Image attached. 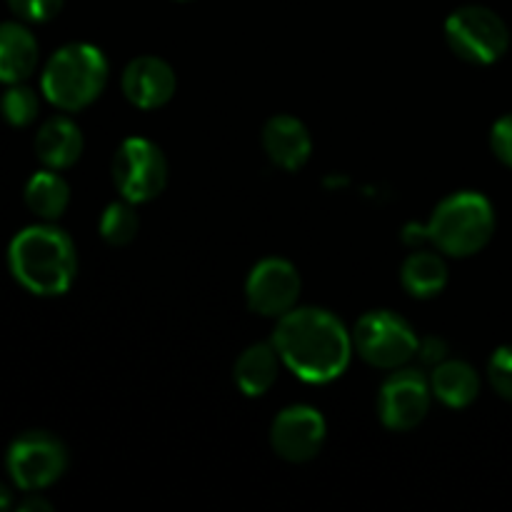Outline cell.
Listing matches in <instances>:
<instances>
[{
    "label": "cell",
    "mask_w": 512,
    "mask_h": 512,
    "mask_svg": "<svg viewBox=\"0 0 512 512\" xmlns=\"http://www.w3.org/2000/svg\"><path fill=\"white\" fill-rule=\"evenodd\" d=\"M285 368L313 385L333 383L353 358V333L325 308H293L278 318L273 333Z\"/></svg>",
    "instance_id": "6da1fadb"
},
{
    "label": "cell",
    "mask_w": 512,
    "mask_h": 512,
    "mask_svg": "<svg viewBox=\"0 0 512 512\" xmlns=\"http://www.w3.org/2000/svg\"><path fill=\"white\" fill-rule=\"evenodd\" d=\"M8 265L13 278L28 293L55 298L68 293L78 273V253L73 238L53 223L23 228L8 248Z\"/></svg>",
    "instance_id": "7a4b0ae2"
},
{
    "label": "cell",
    "mask_w": 512,
    "mask_h": 512,
    "mask_svg": "<svg viewBox=\"0 0 512 512\" xmlns=\"http://www.w3.org/2000/svg\"><path fill=\"white\" fill-rule=\"evenodd\" d=\"M110 65L103 50L90 43H68L55 50L40 75V90L63 113H78L103 95Z\"/></svg>",
    "instance_id": "3957f363"
},
{
    "label": "cell",
    "mask_w": 512,
    "mask_h": 512,
    "mask_svg": "<svg viewBox=\"0 0 512 512\" xmlns=\"http://www.w3.org/2000/svg\"><path fill=\"white\" fill-rule=\"evenodd\" d=\"M425 238L450 258H470L493 240V203L478 190H458L435 205Z\"/></svg>",
    "instance_id": "277c9868"
},
{
    "label": "cell",
    "mask_w": 512,
    "mask_h": 512,
    "mask_svg": "<svg viewBox=\"0 0 512 512\" xmlns=\"http://www.w3.org/2000/svg\"><path fill=\"white\" fill-rule=\"evenodd\" d=\"M445 40L465 63L493 65L508 53L510 30L495 10L485 5H463L445 20Z\"/></svg>",
    "instance_id": "5b68a950"
},
{
    "label": "cell",
    "mask_w": 512,
    "mask_h": 512,
    "mask_svg": "<svg viewBox=\"0 0 512 512\" xmlns=\"http://www.w3.org/2000/svg\"><path fill=\"white\" fill-rule=\"evenodd\" d=\"M418 333L393 310H370L355 323L353 345L378 370H398L418 355Z\"/></svg>",
    "instance_id": "8992f818"
},
{
    "label": "cell",
    "mask_w": 512,
    "mask_h": 512,
    "mask_svg": "<svg viewBox=\"0 0 512 512\" xmlns=\"http://www.w3.org/2000/svg\"><path fill=\"white\" fill-rule=\"evenodd\" d=\"M68 448L58 435L48 430H28L10 443L5 468L10 480L23 493L45 490L58 483L68 470Z\"/></svg>",
    "instance_id": "52a82bcc"
},
{
    "label": "cell",
    "mask_w": 512,
    "mask_h": 512,
    "mask_svg": "<svg viewBox=\"0 0 512 512\" xmlns=\"http://www.w3.org/2000/svg\"><path fill=\"white\" fill-rule=\"evenodd\" d=\"M113 183L120 198L135 205L150 203L168 185V158L148 138H125L113 155Z\"/></svg>",
    "instance_id": "ba28073f"
},
{
    "label": "cell",
    "mask_w": 512,
    "mask_h": 512,
    "mask_svg": "<svg viewBox=\"0 0 512 512\" xmlns=\"http://www.w3.org/2000/svg\"><path fill=\"white\" fill-rule=\"evenodd\" d=\"M433 403V388L430 378L418 368L390 370L385 383L380 385L378 393V415L383 425L395 433H408L418 428L430 413Z\"/></svg>",
    "instance_id": "9c48e42d"
},
{
    "label": "cell",
    "mask_w": 512,
    "mask_h": 512,
    "mask_svg": "<svg viewBox=\"0 0 512 512\" xmlns=\"http://www.w3.org/2000/svg\"><path fill=\"white\" fill-rule=\"evenodd\" d=\"M300 280L298 268L285 258H265L250 270L245 280V300L250 310L263 318H283L293 308H298Z\"/></svg>",
    "instance_id": "30bf717a"
},
{
    "label": "cell",
    "mask_w": 512,
    "mask_h": 512,
    "mask_svg": "<svg viewBox=\"0 0 512 512\" xmlns=\"http://www.w3.org/2000/svg\"><path fill=\"white\" fill-rule=\"evenodd\" d=\"M328 435V423L323 413L313 405H290L280 410L278 418L270 425V445L275 455L285 463L303 465L320 455Z\"/></svg>",
    "instance_id": "8fae6325"
},
{
    "label": "cell",
    "mask_w": 512,
    "mask_h": 512,
    "mask_svg": "<svg viewBox=\"0 0 512 512\" xmlns=\"http://www.w3.org/2000/svg\"><path fill=\"white\" fill-rule=\"evenodd\" d=\"M120 88L135 108L158 110L173 100L178 90V75L168 60L158 55H138L125 65Z\"/></svg>",
    "instance_id": "7c38bea8"
},
{
    "label": "cell",
    "mask_w": 512,
    "mask_h": 512,
    "mask_svg": "<svg viewBox=\"0 0 512 512\" xmlns=\"http://www.w3.org/2000/svg\"><path fill=\"white\" fill-rule=\"evenodd\" d=\"M260 140H263V150L270 158V163L283 170H290V173L303 168L310 160V153H313L310 130L295 115H273L263 125Z\"/></svg>",
    "instance_id": "4fadbf2b"
},
{
    "label": "cell",
    "mask_w": 512,
    "mask_h": 512,
    "mask_svg": "<svg viewBox=\"0 0 512 512\" xmlns=\"http://www.w3.org/2000/svg\"><path fill=\"white\" fill-rule=\"evenodd\" d=\"M40 48L28 25L5 20L0 23V83H25L35 73Z\"/></svg>",
    "instance_id": "5bb4252c"
},
{
    "label": "cell",
    "mask_w": 512,
    "mask_h": 512,
    "mask_svg": "<svg viewBox=\"0 0 512 512\" xmlns=\"http://www.w3.org/2000/svg\"><path fill=\"white\" fill-rule=\"evenodd\" d=\"M83 133L68 115H53L35 135V155L50 170H65L83 155Z\"/></svg>",
    "instance_id": "9a60e30c"
},
{
    "label": "cell",
    "mask_w": 512,
    "mask_h": 512,
    "mask_svg": "<svg viewBox=\"0 0 512 512\" xmlns=\"http://www.w3.org/2000/svg\"><path fill=\"white\" fill-rule=\"evenodd\" d=\"M428 378L430 388H433V398H438L448 408H468L480 395L478 370L465 363V360H443V363L430 370Z\"/></svg>",
    "instance_id": "2e32d148"
},
{
    "label": "cell",
    "mask_w": 512,
    "mask_h": 512,
    "mask_svg": "<svg viewBox=\"0 0 512 512\" xmlns=\"http://www.w3.org/2000/svg\"><path fill=\"white\" fill-rule=\"evenodd\" d=\"M280 365H283V360H280L273 340L270 343L250 345L235 360V385L248 398H260V395H265L275 385Z\"/></svg>",
    "instance_id": "e0dca14e"
},
{
    "label": "cell",
    "mask_w": 512,
    "mask_h": 512,
    "mask_svg": "<svg viewBox=\"0 0 512 512\" xmlns=\"http://www.w3.org/2000/svg\"><path fill=\"white\" fill-rule=\"evenodd\" d=\"M400 283L418 300H430L443 293L448 285V263L443 253L415 248L400 268Z\"/></svg>",
    "instance_id": "ac0fdd59"
},
{
    "label": "cell",
    "mask_w": 512,
    "mask_h": 512,
    "mask_svg": "<svg viewBox=\"0 0 512 512\" xmlns=\"http://www.w3.org/2000/svg\"><path fill=\"white\" fill-rule=\"evenodd\" d=\"M25 205L45 223L63 218L70 205V185L58 170H40L25 183Z\"/></svg>",
    "instance_id": "d6986e66"
},
{
    "label": "cell",
    "mask_w": 512,
    "mask_h": 512,
    "mask_svg": "<svg viewBox=\"0 0 512 512\" xmlns=\"http://www.w3.org/2000/svg\"><path fill=\"white\" fill-rule=\"evenodd\" d=\"M98 230L100 238L108 245H113V248H125V245L133 243L140 230V218L138 210H135V203H130L125 198L110 203L103 210V215H100Z\"/></svg>",
    "instance_id": "ffe728a7"
},
{
    "label": "cell",
    "mask_w": 512,
    "mask_h": 512,
    "mask_svg": "<svg viewBox=\"0 0 512 512\" xmlns=\"http://www.w3.org/2000/svg\"><path fill=\"white\" fill-rule=\"evenodd\" d=\"M0 113L15 128H25V125L33 123L40 113V98L33 88H28L25 83L10 85L8 90L0 98Z\"/></svg>",
    "instance_id": "44dd1931"
},
{
    "label": "cell",
    "mask_w": 512,
    "mask_h": 512,
    "mask_svg": "<svg viewBox=\"0 0 512 512\" xmlns=\"http://www.w3.org/2000/svg\"><path fill=\"white\" fill-rule=\"evenodd\" d=\"M488 380L495 393L512 403V345H503L488 363Z\"/></svg>",
    "instance_id": "7402d4cb"
},
{
    "label": "cell",
    "mask_w": 512,
    "mask_h": 512,
    "mask_svg": "<svg viewBox=\"0 0 512 512\" xmlns=\"http://www.w3.org/2000/svg\"><path fill=\"white\" fill-rule=\"evenodd\" d=\"M65 0H8L10 10L23 23H48L63 10Z\"/></svg>",
    "instance_id": "603a6c76"
},
{
    "label": "cell",
    "mask_w": 512,
    "mask_h": 512,
    "mask_svg": "<svg viewBox=\"0 0 512 512\" xmlns=\"http://www.w3.org/2000/svg\"><path fill=\"white\" fill-rule=\"evenodd\" d=\"M490 148H493L495 158L512 168V113L503 115L498 123L490 130Z\"/></svg>",
    "instance_id": "cb8c5ba5"
},
{
    "label": "cell",
    "mask_w": 512,
    "mask_h": 512,
    "mask_svg": "<svg viewBox=\"0 0 512 512\" xmlns=\"http://www.w3.org/2000/svg\"><path fill=\"white\" fill-rule=\"evenodd\" d=\"M415 358H420V363H423L425 368L433 370L435 365H440L443 360L450 358L448 340L440 338V335H428V338H420L418 355H415Z\"/></svg>",
    "instance_id": "d4e9b609"
},
{
    "label": "cell",
    "mask_w": 512,
    "mask_h": 512,
    "mask_svg": "<svg viewBox=\"0 0 512 512\" xmlns=\"http://www.w3.org/2000/svg\"><path fill=\"white\" fill-rule=\"evenodd\" d=\"M20 512H50L53 510V503L45 498L40 490H33V493H25V498L18 503Z\"/></svg>",
    "instance_id": "484cf974"
},
{
    "label": "cell",
    "mask_w": 512,
    "mask_h": 512,
    "mask_svg": "<svg viewBox=\"0 0 512 512\" xmlns=\"http://www.w3.org/2000/svg\"><path fill=\"white\" fill-rule=\"evenodd\" d=\"M13 508V493H10L8 485L0 483V510H8Z\"/></svg>",
    "instance_id": "4316f807"
},
{
    "label": "cell",
    "mask_w": 512,
    "mask_h": 512,
    "mask_svg": "<svg viewBox=\"0 0 512 512\" xmlns=\"http://www.w3.org/2000/svg\"><path fill=\"white\" fill-rule=\"evenodd\" d=\"M183 3H185V0H183Z\"/></svg>",
    "instance_id": "83f0119b"
}]
</instances>
